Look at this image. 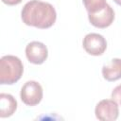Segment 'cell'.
<instances>
[{
	"mask_svg": "<svg viewBox=\"0 0 121 121\" xmlns=\"http://www.w3.org/2000/svg\"><path fill=\"white\" fill-rule=\"evenodd\" d=\"M82 45L88 54L100 56L107 48V42L106 39L98 33H89L83 38Z\"/></svg>",
	"mask_w": 121,
	"mask_h": 121,
	"instance_id": "obj_5",
	"label": "cell"
},
{
	"mask_svg": "<svg viewBox=\"0 0 121 121\" xmlns=\"http://www.w3.org/2000/svg\"><path fill=\"white\" fill-rule=\"evenodd\" d=\"M102 76L108 81H115L121 78V59H112L102 67Z\"/></svg>",
	"mask_w": 121,
	"mask_h": 121,
	"instance_id": "obj_8",
	"label": "cell"
},
{
	"mask_svg": "<svg viewBox=\"0 0 121 121\" xmlns=\"http://www.w3.org/2000/svg\"><path fill=\"white\" fill-rule=\"evenodd\" d=\"M88 19L90 23L98 28H106L110 26L114 20V11L110 5L95 13H88Z\"/></svg>",
	"mask_w": 121,
	"mask_h": 121,
	"instance_id": "obj_7",
	"label": "cell"
},
{
	"mask_svg": "<svg viewBox=\"0 0 121 121\" xmlns=\"http://www.w3.org/2000/svg\"><path fill=\"white\" fill-rule=\"evenodd\" d=\"M17 109L16 99L9 94H0V117L6 118L11 116Z\"/></svg>",
	"mask_w": 121,
	"mask_h": 121,
	"instance_id": "obj_9",
	"label": "cell"
},
{
	"mask_svg": "<svg viewBox=\"0 0 121 121\" xmlns=\"http://www.w3.org/2000/svg\"><path fill=\"white\" fill-rule=\"evenodd\" d=\"M117 5H119V6H121V0H113Z\"/></svg>",
	"mask_w": 121,
	"mask_h": 121,
	"instance_id": "obj_13",
	"label": "cell"
},
{
	"mask_svg": "<svg viewBox=\"0 0 121 121\" xmlns=\"http://www.w3.org/2000/svg\"><path fill=\"white\" fill-rule=\"evenodd\" d=\"M43 88L40 83L35 80L26 81L20 92L21 100L27 106L38 105L43 98Z\"/></svg>",
	"mask_w": 121,
	"mask_h": 121,
	"instance_id": "obj_3",
	"label": "cell"
},
{
	"mask_svg": "<svg viewBox=\"0 0 121 121\" xmlns=\"http://www.w3.org/2000/svg\"><path fill=\"white\" fill-rule=\"evenodd\" d=\"M2 2L9 6H14V5L20 4L22 2V0H2Z\"/></svg>",
	"mask_w": 121,
	"mask_h": 121,
	"instance_id": "obj_12",
	"label": "cell"
},
{
	"mask_svg": "<svg viewBox=\"0 0 121 121\" xmlns=\"http://www.w3.org/2000/svg\"><path fill=\"white\" fill-rule=\"evenodd\" d=\"M26 56L29 62L34 64H42L47 59L48 50L44 43L33 41L26 46Z\"/></svg>",
	"mask_w": 121,
	"mask_h": 121,
	"instance_id": "obj_6",
	"label": "cell"
},
{
	"mask_svg": "<svg viewBox=\"0 0 121 121\" xmlns=\"http://www.w3.org/2000/svg\"><path fill=\"white\" fill-rule=\"evenodd\" d=\"M21 18L26 26L44 29L51 27L55 24L57 12L50 3L31 0L23 7Z\"/></svg>",
	"mask_w": 121,
	"mask_h": 121,
	"instance_id": "obj_1",
	"label": "cell"
},
{
	"mask_svg": "<svg viewBox=\"0 0 121 121\" xmlns=\"http://www.w3.org/2000/svg\"><path fill=\"white\" fill-rule=\"evenodd\" d=\"M88 13H95L103 9L107 3L106 0H82Z\"/></svg>",
	"mask_w": 121,
	"mask_h": 121,
	"instance_id": "obj_10",
	"label": "cell"
},
{
	"mask_svg": "<svg viewBox=\"0 0 121 121\" xmlns=\"http://www.w3.org/2000/svg\"><path fill=\"white\" fill-rule=\"evenodd\" d=\"M24 72L22 60L13 55L3 56L0 60V84H13L17 82Z\"/></svg>",
	"mask_w": 121,
	"mask_h": 121,
	"instance_id": "obj_2",
	"label": "cell"
},
{
	"mask_svg": "<svg viewBox=\"0 0 121 121\" xmlns=\"http://www.w3.org/2000/svg\"><path fill=\"white\" fill-rule=\"evenodd\" d=\"M95 113L101 121H114L119 115L118 105L112 99H103L96 104Z\"/></svg>",
	"mask_w": 121,
	"mask_h": 121,
	"instance_id": "obj_4",
	"label": "cell"
},
{
	"mask_svg": "<svg viewBox=\"0 0 121 121\" xmlns=\"http://www.w3.org/2000/svg\"><path fill=\"white\" fill-rule=\"evenodd\" d=\"M112 98L117 104L121 105V84L117 85L112 92Z\"/></svg>",
	"mask_w": 121,
	"mask_h": 121,
	"instance_id": "obj_11",
	"label": "cell"
}]
</instances>
